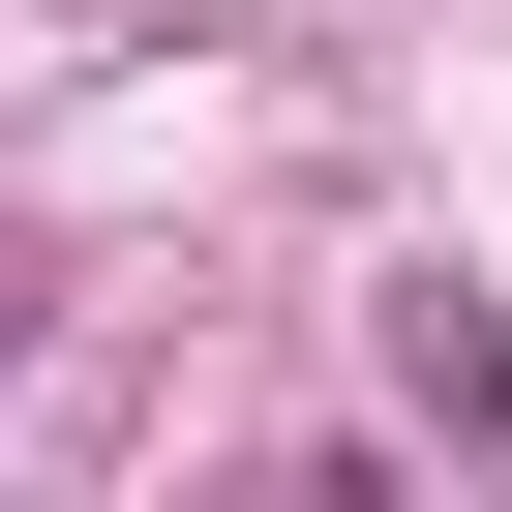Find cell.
Wrapping results in <instances>:
<instances>
[{"label": "cell", "mask_w": 512, "mask_h": 512, "mask_svg": "<svg viewBox=\"0 0 512 512\" xmlns=\"http://www.w3.org/2000/svg\"><path fill=\"white\" fill-rule=\"evenodd\" d=\"M392 392H422V422H452V482L512 512V302H482V272H422V302H392Z\"/></svg>", "instance_id": "obj_1"}, {"label": "cell", "mask_w": 512, "mask_h": 512, "mask_svg": "<svg viewBox=\"0 0 512 512\" xmlns=\"http://www.w3.org/2000/svg\"><path fill=\"white\" fill-rule=\"evenodd\" d=\"M0 362H31V241H0Z\"/></svg>", "instance_id": "obj_2"}]
</instances>
